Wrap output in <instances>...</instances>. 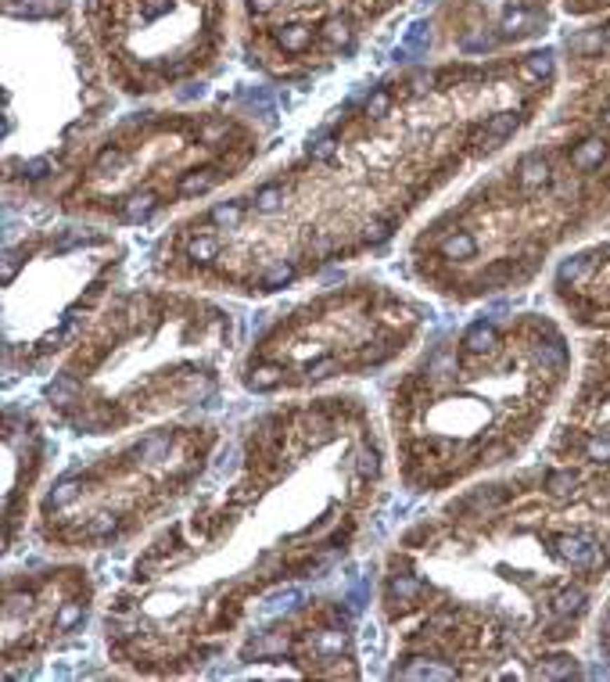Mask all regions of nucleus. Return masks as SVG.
<instances>
[{"mask_svg": "<svg viewBox=\"0 0 610 682\" xmlns=\"http://www.w3.org/2000/svg\"><path fill=\"white\" fill-rule=\"evenodd\" d=\"M517 126H521V115L517 112H499L492 122L484 126V133H481V147H499Z\"/></svg>", "mask_w": 610, "mask_h": 682, "instance_id": "obj_1", "label": "nucleus"}, {"mask_svg": "<svg viewBox=\"0 0 610 682\" xmlns=\"http://www.w3.org/2000/svg\"><path fill=\"white\" fill-rule=\"evenodd\" d=\"M603 159H606V144H603L599 137H589V140H582V144H578V147L571 151V166H574L578 173L596 169Z\"/></svg>", "mask_w": 610, "mask_h": 682, "instance_id": "obj_2", "label": "nucleus"}, {"mask_svg": "<svg viewBox=\"0 0 610 682\" xmlns=\"http://www.w3.org/2000/svg\"><path fill=\"white\" fill-rule=\"evenodd\" d=\"M517 180H521V187H528V191L542 187V183H549V162L542 159V154H524L521 166H517Z\"/></svg>", "mask_w": 610, "mask_h": 682, "instance_id": "obj_3", "label": "nucleus"}, {"mask_svg": "<svg viewBox=\"0 0 610 682\" xmlns=\"http://www.w3.org/2000/svg\"><path fill=\"white\" fill-rule=\"evenodd\" d=\"M463 345H467L470 352H488V349L496 345V327H492V323H484V320L470 323V327H467V334H463Z\"/></svg>", "mask_w": 610, "mask_h": 682, "instance_id": "obj_4", "label": "nucleus"}, {"mask_svg": "<svg viewBox=\"0 0 610 682\" xmlns=\"http://www.w3.org/2000/svg\"><path fill=\"white\" fill-rule=\"evenodd\" d=\"M277 40H280V47H284V51H291V54H301L305 47L313 44V29H309V25H280Z\"/></svg>", "mask_w": 610, "mask_h": 682, "instance_id": "obj_5", "label": "nucleus"}, {"mask_svg": "<svg viewBox=\"0 0 610 682\" xmlns=\"http://www.w3.org/2000/svg\"><path fill=\"white\" fill-rule=\"evenodd\" d=\"M553 610H557L560 617L582 614V610H585V593H582V589H578V585L564 589V593H557V600H553Z\"/></svg>", "mask_w": 610, "mask_h": 682, "instance_id": "obj_6", "label": "nucleus"}, {"mask_svg": "<svg viewBox=\"0 0 610 682\" xmlns=\"http://www.w3.org/2000/svg\"><path fill=\"white\" fill-rule=\"evenodd\" d=\"M603 44H606V33H599V29H589V33H578V36L571 40V54H596Z\"/></svg>", "mask_w": 610, "mask_h": 682, "instance_id": "obj_7", "label": "nucleus"}, {"mask_svg": "<svg viewBox=\"0 0 610 682\" xmlns=\"http://www.w3.org/2000/svg\"><path fill=\"white\" fill-rule=\"evenodd\" d=\"M549 72H553V54H549V51H535L528 58V65H524V79H545Z\"/></svg>", "mask_w": 610, "mask_h": 682, "instance_id": "obj_8", "label": "nucleus"}, {"mask_svg": "<svg viewBox=\"0 0 610 682\" xmlns=\"http://www.w3.org/2000/svg\"><path fill=\"white\" fill-rule=\"evenodd\" d=\"M574 471H549V478H545V488H549V495H557V500H564V495H571V488H574Z\"/></svg>", "mask_w": 610, "mask_h": 682, "instance_id": "obj_9", "label": "nucleus"}, {"mask_svg": "<svg viewBox=\"0 0 610 682\" xmlns=\"http://www.w3.org/2000/svg\"><path fill=\"white\" fill-rule=\"evenodd\" d=\"M542 671H545L549 678H567V675L578 671V664H574V657L557 654V657H545V661H542Z\"/></svg>", "mask_w": 610, "mask_h": 682, "instance_id": "obj_10", "label": "nucleus"}, {"mask_svg": "<svg viewBox=\"0 0 610 682\" xmlns=\"http://www.w3.org/2000/svg\"><path fill=\"white\" fill-rule=\"evenodd\" d=\"M280 201H284V183H266V187L255 194V208L259 212H273Z\"/></svg>", "mask_w": 610, "mask_h": 682, "instance_id": "obj_11", "label": "nucleus"}, {"mask_svg": "<svg viewBox=\"0 0 610 682\" xmlns=\"http://www.w3.org/2000/svg\"><path fill=\"white\" fill-rule=\"evenodd\" d=\"M323 36H327L330 44H348V40H352V22L341 18V15L330 18V22L323 25Z\"/></svg>", "mask_w": 610, "mask_h": 682, "instance_id": "obj_12", "label": "nucleus"}, {"mask_svg": "<svg viewBox=\"0 0 610 682\" xmlns=\"http://www.w3.org/2000/svg\"><path fill=\"white\" fill-rule=\"evenodd\" d=\"M585 266H589V255H574V259H567V262L560 266V284H567V281H578Z\"/></svg>", "mask_w": 610, "mask_h": 682, "instance_id": "obj_13", "label": "nucleus"}, {"mask_svg": "<svg viewBox=\"0 0 610 682\" xmlns=\"http://www.w3.org/2000/svg\"><path fill=\"white\" fill-rule=\"evenodd\" d=\"M427 40H431V33H427V25H423V22H413V25H409V33H406V47H416V51H423V47H427Z\"/></svg>", "mask_w": 610, "mask_h": 682, "instance_id": "obj_14", "label": "nucleus"}, {"mask_svg": "<svg viewBox=\"0 0 610 682\" xmlns=\"http://www.w3.org/2000/svg\"><path fill=\"white\" fill-rule=\"evenodd\" d=\"M388 108H391V94H388V90H377V94L366 101V115H374V119H381Z\"/></svg>", "mask_w": 610, "mask_h": 682, "instance_id": "obj_15", "label": "nucleus"}, {"mask_svg": "<svg viewBox=\"0 0 610 682\" xmlns=\"http://www.w3.org/2000/svg\"><path fill=\"white\" fill-rule=\"evenodd\" d=\"M585 453H589V460H610V431H606V435H596L585 446Z\"/></svg>", "mask_w": 610, "mask_h": 682, "instance_id": "obj_16", "label": "nucleus"}, {"mask_svg": "<svg viewBox=\"0 0 610 682\" xmlns=\"http://www.w3.org/2000/svg\"><path fill=\"white\" fill-rule=\"evenodd\" d=\"M334 147H338V140H334V137H323V140H316V147H309V151H313V159H330Z\"/></svg>", "mask_w": 610, "mask_h": 682, "instance_id": "obj_17", "label": "nucleus"}, {"mask_svg": "<svg viewBox=\"0 0 610 682\" xmlns=\"http://www.w3.org/2000/svg\"><path fill=\"white\" fill-rule=\"evenodd\" d=\"M524 22H528V11H513V15L503 18V29H506V33H517V29H521Z\"/></svg>", "mask_w": 610, "mask_h": 682, "instance_id": "obj_18", "label": "nucleus"}, {"mask_svg": "<svg viewBox=\"0 0 610 682\" xmlns=\"http://www.w3.org/2000/svg\"><path fill=\"white\" fill-rule=\"evenodd\" d=\"M248 8H252L255 15H266V11L277 8V0H248Z\"/></svg>", "mask_w": 610, "mask_h": 682, "instance_id": "obj_19", "label": "nucleus"}, {"mask_svg": "<svg viewBox=\"0 0 610 682\" xmlns=\"http://www.w3.org/2000/svg\"><path fill=\"white\" fill-rule=\"evenodd\" d=\"M603 629H606V636H610V610H606V622H603Z\"/></svg>", "mask_w": 610, "mask_h": 682, "instance_id": "obj_20", "label": "nucleus"}, {"mask_svg": "<svg viewBox=\"0 0 610 682\" xmlns=\"http://www.w3.org/2000/svg\"><path fill=\"white\" fill-rule=\"evenodd\" d=\"M603 122H606V126H610V112H606V115H603Z\"/></svg>", "mask_w": 610, "mask_h": 682, "instance_id": "obj_21", "label": "nucleus"}, {"mask_svg": "<svg viewBox=\"0 0 610 682\" xmlns=\"http://www.w3.org/2000/svg\"><path fill=\"white\" fill-rule=\"evenodd\" d=\"M603 33H606V44H610V29H603Z\"/></svg>", "mask_w": 610, "mask_h": 682, "instance_id": "obj_22", "label": "nucleus"}]
</instances>
